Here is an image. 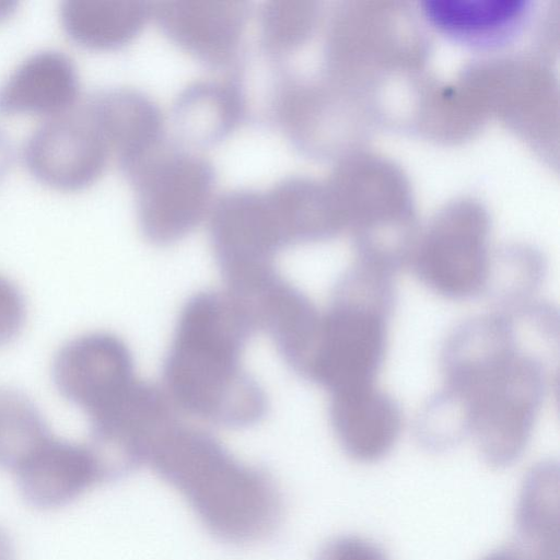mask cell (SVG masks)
Listing matches in <instances>:
<instances>
[{"label":"cell","mask_w":560,"mask_h":560,"mask_svg":"<svg viewBox=\"0 0 560 560\" xmlns=\"http://www.w3.org/2000/svg\"><path fill=\"white\" fill-rule=\"evenodd\" d=\"M255 331L228 291H200L185 302L163 363V387L179 412L234 429L265 417L267 396L241 361Z\"/></svg>","instance_id":"1"},{"label":"cell","mask_w":560,"mask_h":560,"mask_svg":"<svg viewBox=\"0 0 560 560\" xmlns=\"http://www.w3.org/2000/svg\"><path fill=\"white\" fill-rule=\"evenodd\" d=\"M148 464L222 541L260 540L280 522L282 500L272 477L236 459L202 429L179 421L155 445Z\"/></svg>","instance_id":"2"},{"label":"cell","mask_w":560,"mask_h":560,"mask_svg":"<svg viewBox=\"0 0 560 560\" xmlns=\"http://www.w3.org/2000/svg\"><path fill=\"white\" fill-rule=\"evenodd\" d=\"M395 302L392 275L360 264L346 271L322 314L307 381L330 395L374 385L385 359Z\"/></svg>","instance_id":"3"},{"label":"cell","mask_w":560,"mask_h":560,"mask_svg":"<svg viewBox=\"0 0 560 560\" xmlns=\"http://www.w3.org/2000/svg\"><path fill=\"white\" fill-rule=\"evenodd\" d=\"M352 231L360 262L395 272L410 262L418 237L406 183L374 159L346 156L327 182Z\"/></svg>","instance_id":"4"},{"label":"cell","mask_w":560,"mask_h":560,"mask_svg":"<svg viewBox=\"0 0 560 560\" xmlns=\"http://www.w3.org/2000/svg\"><path fill=\"white\" fill-rule=\"evenodd\" d=\"M127 178L135 188L140 230L155 245L184 238L212 206V163L177 142L166 140Z\"/></svg>","instance_id":"5"},{"label":"cell","mask_w":560,"mask_h":560,"mask_svg":"<svg viewBox=\"0 0 560 560\" xmlns=\"http://www.w3.org/2000/svg\"><path fill=\"white\" fill-rule=\"evenodd\" d=\"M548 388L544 360L524 349L463 397L471 432L483 459L505 467L524 452Z\"/></svg>","instance_id":"6"},{"label":"cell","mask_w":560,"mask_h":560,"mask_svg":"<svg viewBox=\"0 0 560 560\" xmlns=\"http://www.w3.org/2000/svg\"><path fill=\"white\" fill-rule=\"evenodd\" d=\"M209 238L226 291L244 294L278 272L287 248L265 191L237 188L220 195L209 212Z\"/></svg>","instance_id":"7"},{"label":"cell","mask_w":560,"mask_h":560,"mask_svg":"<svg viewBox=\"0 0 560 560\" xmlns=\"http://www.w3.org/2000/svg\"><path fill=\"white\" fill-rule=\"evenodd\" d=\"M489 232V218L479 206L446 208L417 241L410 260L416 276L451 300L485 293L491 261Z\"/></svg>","instance_id":"8"},{"label":"cell","mask_w":560,"mask_h":560,"mask_svg":"<svg viewBox=\"0 0 560 560\" xmlns=\"http://www.w3.org/2000/svg\"><path fill=\"white\" fill-rule=\"evenodd\" d=\"M179 411L164 387L137 380L115 402L90 418V444L104 476L115 479L148 464Z\"/></svg>","instance_id":"9"},{"label":"cell","mask_w":560,"mask_h":560,"mask_svg":"<svg viewBox=\"0 0 560 560\" xmlns=\"http://www.w3.org/2000/svg\"><path fill=\"white\" fill-rule=\"evenodd\" d=\"M110 151L83 105L49 117L32 131L23 148L28 171L42 183L74 190L104 171Z\"/></svg>","instance_id":"10"},{"label":"cell","mask_w":560,"mask_h":560,"mask_svg":"<svg viewBox=\"0 0 560 560\" xmlns=\"http://www.w3.org/2000/svg\"><path fill=\"white\" fill-rule=\"evenodd\" d=\"M59 393L89 417L120 398L137 381L132 354L116 335L95 331L69 340L56 353Z\"/></svg>","instance_id":"11"},{"label":"cell","mask_w":560,"mask_h":560,"mask_svg":"<svg viewBox=\"0 0 560 560\" xmlns=\"http://www.w3.org/2000/svg\"><path fill=\"white\" fill-rule=\"evenodd\" d=\"M252 11L249 1L152 2L163 34L211 69L235 65Z\"/></svg>","instance_id":"12"},{"label":"cell","mask_w":560,"mask_h":560,"mask_svg":"<svg viewBox=\"0 0 560 560\" xmlns=\"http://www.w3.org/2000/svg\"><path fill=\"white\" fill-rule=\"evenodd\" d=\"M233 296L243 304L255 329L269 336L285 364L306 380L322 322L314 303L279 273L249 293Z\"/></svg>","instance_id":"13"},{"label":"cell","mask_w":560,"mask_h":560,"mask_svg":"<svg viewBox=\"0 0 560 560\" xmlns=\"http://www.w3.org/2000/svg\"><path fill=\"white\" fill-rule=\"evenodd\" d=\"M82 105L126 177L167 140L160 107L139 90L101 89Z\"/></svg>","instance_id":"14"},{"label":"cell","mask_w":560,"mask_h":560,"mask_svg":"<svg viewBox=\"0 0 560 560\" xmlns=\"http://www.w3.org/2000/svg\"><path fill=\"white\" fill-rule=\"evenodd\" d=\"M521 349L511 314L500 312L469 318L452 330L442 347L444 386L465 390Z\"/></svg>","instance_id":"15"},{"label":"cell","mask_w":560,"mask_h":560,"mask_svg":"<svg viewBox=\"0 0 560 560\" xmlns=\"http://www.w3.org/2000/svg\"><path fill=\"white\" fill-rule=\"evenodd\" d=\"M14 474L23 498L39 509L66 505L104 480L89 445L54 436Z\"/></svg>","instance_id":"16"},{"label":"cell","mask_w":560,"mask_h":560,"mask_svg":"<svg viewBox=\"0 0 560 560\" xmlns=\"http://www.w3.org/2000/svg\"><path fill=\"white\" fill-rule=\"evenodd\" d=\"M329 419L343 451L364 463L386 456L402 424L397 401L374 385L331 394Z\"/></svg>","instance_id":"17"},{"label":"cell","mask_w":560,"mask_h":560,"mask_svg":"<svg viewBox=\"0 0 560 560\" xmlns=\"http://www.w3.org/2000/svg\"><path fill=\"white\" fill-rule=\"evenodd\" d=\"M80 79L66 52L45 48L25 57L0 84V113L50 117L77 105Z\"/></svg>","instance_id":"18"},{"label":"cell","mask_w":560,"mask_h":560,"mask_svg":"<svg viewBox=\"0 0 560 560\" xmlns=\"http://www.w3.org/2000/svg\"><path fill=\"white\" fill-rule=\"evenodd\" d=\"M248 116L247 102L237 77L199 80L176 96L171 122L180 145L207 148L228 138Z\"/></svg>","instance_id":"19"},{"label":"cell","mask_w":560,"mask_h":560,"mask_svg":"<svg viewBox=\"0 0 560 560\" xmlns=\"http://www.w3.org/2000/svg\"><path fill=\"white\" fill-rule=\"evenodd\" d=\"M265 192L287 248L330 240L345 229L327 182L287 176Z\"/></svg>","instance_id":"20"},{"label":"cell","mask_w":560,"mask_h":560,"mask_svg":"<svg viewBox=\"0 0 560 560\" xmlns=\"http://www.w3.org/2000/svg\"><path fill=\"white\" fill-rule=\"evenodd\" d=\"M59 16L66 34L95 50L126 46L152 16V2L139 0H65Z\"/></svg>","instance_id":"21"},{"label":"cell","mask_w":560,"mask_h":560,"mask_svg":"<svg viewBox=\"0 0 560 560\" xmlns=\"http://www.w3.org/2000/svg\"><path fill=\"white\" fill-rule=\"evenodd\" d=\"M559 467L542 462L523 483L516 515L520 560H559Z\"/></svg>","instance_id":"22"},{"label":"cell","mask_w":560,"mask_h":560,"mask_svg":"<svg viewBox=\"0 0 560 560\" xmlns=\"http://www.w3.org/2000/svg\"><path fill=\"white\" fill-rule=\"evenodd\" d=\"M524 0H452L423 3L425 18L440 31L470 45H500L514 36L529 12Z\"/></svg>","instance_id":"23"},{"label":"cell","mask_w":560,"mask_h":560,"mask_svg":"<svg viewBox=\"0 0 560 560\" xmlns=\"http://www.w3.org/2000/svg\"><path fill=\"white\" fill-rule=\"evenodd\" d=\"M52 435L23 393L0 387V467L15 472Z\"/></svg>","instance_id":"24"},{"label":"cell","mask_w":560,"mask_h":560,"mask_svg":"<svg viewBox=\"0 0 560 560\" xmlns=\"http://www.w3.org/2000/svg\"><path fill=\"white\" fill-rule=\"evenodd\" d=\"M319 18L317 1H265L258 14L260 50L285 62L310 40Z\"/></svg>","instance_id":"25"},{"label":"cell","mask_w":560,"mask_h":560,"mask_svg":"<svg viewBox=\"0 0 560 560\" xmlns=\"http://www.w3.org/2000/svg\"><path fill=\"white\" fill-rule=\"evenodd\" d=\"M545 273L546 264L539 252L527 246L506 247L490 261L485 292L506 311L503 313H513L532 302Z\"/></svg>","instance_id":"26"},{"label":"cell","mask_w":560,"mask_h":560,"mask_svg":"<svg viewBox=\"0 0 560 560\" xmlns=\"http://www.w3.org/2000/svg\"><path fill=\"white\" fill-rule=\"evenodd\" d=\"M418 439L432 450H445L471 432L468 401L456 392L443 387L430 397L416 422Z\"/></svg>","instance_id":"27"},{"label":"cell","mask_w":560,"mask_h":560,"mask_svg":"<svg viewBox=\"0 0 560 560\" xmlns=\"http://www.w3.org/2000/svg\"><path fill=\"white\" fill-rule=\"evenodd\" d=\"M25 320V302L21 291L0 276V346L9 343L20 332Z\"/></svg>","instance_id":"28"},{"label":"cell","mask_w":560,"mask_h":560,"mask_svg":"<svg viewBox=\"0 0 560 560\" xmlns=\"http://www.w3.org/2000/svg\"><path fill=\"white\" fill-rule=\"evenodd\" d=\"M316 560H388L374 544L355 536H342L327 542Z\"/></svg>","instance_id":"29"},{"label":"cell","mask_w":560,"mask_h":560,"mask_svg":"<svg viewBox=\"0 0 560 560\" xmlns=\"http://www.w3.org/2000/svg\"><path fill=\"white\" fill-rule=\"evenodd\" d=\"M13 149L8 136L0 130V177L7 172L12 163Z\"/></svg>","instance_id":"30"},{"label":"cell","mask_w":560,"mask_h":560,"mask_svg":"<svg viewBox=\"0 0 560 560\" xmlns=\"http://www.w3.org/2000/svg\"><path fill=\"white\" fill-rule=\"evenodd\" d=\"M0 560H15V552L14 547L7 535L5 532H3L0 528Z\"/></svg>","instance_id":"31"},{"label":"cell","mask_w":560,"mask_h":560,"mask_svg":"<svg viewBox=\"0 0 560 560\" xmlns=\"http://www.w3.org/2000/svg\"><path fill=\"white\" fill-rule=\"evenodd\" d=\"M482 560H520L514 551L500 550L488 555Z\"/></svg>","instance_id":"32"},{"label":"cell","mask_w":560,"mask_h":560,"mask_svg":"<svg viewBox=\"0 0 560 560\" xmlns=\"http://www.w3.org/2000/svg\"><path fill=\"white\" fill-rule=\"evenodd\" d=\"M16 4V1L0 0V20L10 16L15 11Z\"/></svg>","instance_id":"33"},{"label":"cell","mask_w":560,"mask_h":560,"mask_svg":"<svg viewBox=\"0 0 560 560\" xmlns=\"http://www.w3.org/2000/svg\"><path fill=\"white\" fill-rule=\"evenodd\" d=\"M373 18H374V10H373ZM372 23H374V19H372Z\"/></svg>","instance_id":"34"}]
</instances>
